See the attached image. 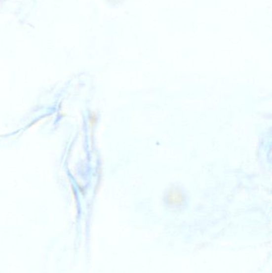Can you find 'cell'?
<instances>
[{
    "label": "cell",
    "instance_id": "obj_1",
    "mask_svg": "<svg viewBox=\"0 0 272 273\" xmlns=\"http://www.w3.org/2000/svg\"><path fill=\"white\" fill-rule=\"evenodd\" d=\"M111 1H114V2H117L119 0H111Z\"/></svg>",
    "mask_w": 272,
    "mask_h": 273
}]
</instances>
